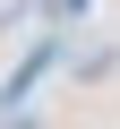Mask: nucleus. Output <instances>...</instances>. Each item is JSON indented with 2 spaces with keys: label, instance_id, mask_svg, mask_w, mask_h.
Here are the masks:
<instances>
[{
  "label": "nucleus",
  "instance_id": "nucleus-1",
  "mask_svg": "<svg viewBox=\"0 0 120 129\" xmlns=\"http://www.w3.org/2000/svg\"><path fill=\"white\" fill-rule=\"evenodd\" d=\"M26 17H34V0H0V35H17Z\"/></svg>",
  "mask_w": 120,
  "mask_h": 129
},
{
  "label": "nucleus",
  "instance_id": "nucleus-2",
  "mask_svg": "<svg viewBox=\"0 0 120 129\" xmlns=\"http://www.w3.org/2000/svg\"><path fill=\"white\" fill-rule=\"evenodd\" d=\"M0 129H34V120H0Z\"/></svg>",
  "mask_w": 120,
  "mask_h": 129
}]
</instances>
